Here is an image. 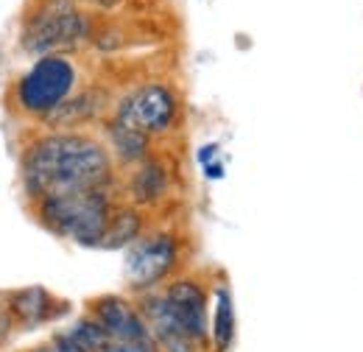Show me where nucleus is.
Listing matches in <instances>:
<instances>
[{"mask_svg": "<svg viewBox=\"0 0 363 352\" xmlns=\"http://www.w3.org/2000/svg\"><path fill=\"white\" fill-rule=\"evenodd\" d=\"M106 145L112 151V157H118L123 165H137L148 157V148H151V137L143 132H137L132 126H123L118 121H109L106 123Z\"/></svg>", "mask_w": 363, "mask_h": 352, "instance_id": "f8f14e48", "label": "nucleus"}, {"mask_svg": "<svg viewBox=\"0 0 363 352\" xmlns=\"http://www.w3.org/2000/svg\"><path fill=\"white\" fill-rule=\"evenodd\" d=\"M6 308L11 313L17 330H37L56 321L59 316L67 313V302L50 294L43 285H28L20 291L6 294Z\"/></svg>", "mask_w": 363, "mask_h": 352, "instance_id": "1a4fd4ad", "label": "nucleus"}, {"mask_svg": "<svg viewBox=\"0 0 363 352\" xmlns=\"http://www.w3.org/2000/svg\"><path fill=\"white\" fill-rule=\"evenodd\" d=\"M179 238L174 232L157 229L140 235L126 252V285L132 294H148L171 282L179 268Z\"/></svg>", "mask_w": 363, "mask_h": 352, "instance_id": "39448f33", "label": "nucleus"}, {"mask_svg": "<svg viewBox=\"0 0 363 352\" xmlns=\"http://www.w3.org/2000/svg\"><path fill=\"white\" fill-rule=\"evenodd\" d=\"M204 176L207 179H224V163H210V165H204Z\"/></svg>", "mask_w": 363, "mask_h": 352, "instance_id": "a211bd4d", "label": "nucleus"}, {"mask_svg": "<svg viewBox=\"0 0 363 352\" xmlns=\"http://www.w3.org/2000/svg\"><path fill=\"white\" fill-rule=\"evenodd\" d=\"M177 115H179V98L174 89L168 84H143L118 104L112 121L132 126L148 137H157L174 129Z\"/></svg>", "mask_w": 363, "mask_h": 352, "instance_id": "423d86ee", "label": "nucleus"}, {"mask_svg": "<svg viewBox=\"0 0 363 352\" xmlns=\"http://www.w3.org/2000/svg\"><path fill=\"white\" fill-rule=\"evenodd\" d=\"M98 3H104V6H112V3H118V0H98Z\"/></svg>", "mask_w": 363, "mask_h": 352, "instance_id": "aec40b11", "label": "nucleus"}, {"mask_svg": "<svg viewBox=\"0 0 363 352\" xmlns=\"http://www.w3.org/2000/svg\"><path fill=\"white\" fill-rule=\"evenodd\" d=\"M115 210L118 204L112 199V187L59 193V196H48L31 204L34 219L48 232L67 238L73 243H82V246H101Z\"/></svg>", "mask_w": 363, "mask_h": 352, "instance_id": "f03ea898", "label": "nucleus"}, {"mask_svg": "<svg viewBox=\"0 0 363 352\" xmlns=\"http://www.w3.org/2000/svg\"><path fill=\"white\" fill-rule=\"evenodd\" d=\"M168 193V171L160 160L145 157L143 163H137V171L129 179V196L135 202V207L145 204H157L160 199H165Z\"/></svg>", "mask_w": 363, "mask_h": 352, "instance_id": "9b49d317", "label": "nucleus"}, {"mask_svg": "<svg viewBox=\"0 0 363 352\" xmlns=\"http://www.w3.org/2000/svg\"><path fill=\"white\" fill-rule=\"evenodd\" d=\"M216 154H218V143H210V145H201V148H199V157H196V160H199L201 165H210Z\"/></svg>", "mask_w": 363, "mask_h": 352, "instance_id": "f3484780", "label": "nucleus"}, {"mask_svg": "<svg viewBox=\"0 0 363 352\" xmlns=\"http://www.w3.org/2000/svg\"><path fill=\"white\" fill-rule=\"evenodd\" d=\"M171 316L177 319L182 330L201 347L210 350V291L199 277H174L160 288Z\"/></svg>", "mask_w": 363, "mask_h": 352, "instance_id": "0eeeda50", "label": "nucleus"}, {"mask_svg": "<svg viewBox=\"0 0 363 352\" xmlns=\"http://www.w3.org/2000/svg\"><path fill=\"white\" fill-rule=\"evenodd\" d=\"M26 352H87L84 347H79L67 333H56L53 339H48L43 344H37V347H31V350Z\"/></svg>", "mask_w": 363, "mask_h": 352, "instance_id": "2eb2a0df", "label": "nucleus"}, {"mask_svg": "<svg viewBox=\"0 0 363 352\" xmlns=\"http://www.w3.org/2000/svg\"><path fill=\"white\" fill-rule=\"evenodd\" d=\"M90 37V17L76 6V0H43L23 20L20 45L26 53L50 56L70 50Z\"/></svg>", "mask_w": 363, "mask_h": 352, "instance_id": "20e7f679", "label": "nucleus"}, {"mask_svg": "<svg viewBox=\"0 0 363 352\" xmlns=\"http://www.w3.org/2000/svg\"><path fill=\"white\" fill-rule=\"evenodd\" d=\"M0 308H6V294H0Z\"/></svg>", "mask_w": 363, "mask_h": 352, "instance_id": "6ab92c4d", "label": "nucleus"}, {"mask_svg": "<svg viewBox=\"0 0 363 352\" xmlns=\"http://www.w3.org/2000/svg\"><path fill=\"white\" fill-rule=\"evenodd\" d=\"M20 179L34 204L59 193L112 187L115 163L109 145L92 134L50 132L31 140V145L23 151Z\"/></svg>", "mask_w": 363, "mask_h": 352, "instance_id": "f257e3e1", "label": "nucleus"}, {"mask_svg": "<svg viewBox=\"0 0 363 352\" xmlns=\"http://www.w3.org/2000/svg\"><path fill=\"white\" fill-rule=\"evenodd\" d=\"M98 112H101V95L95 89H87V92H76L73 98H67L56 112L48 115L45 123L53 129H76L92 121Z\"/></svg>", "mask_w": 363, "mask_h": 352, "instance_id": "ddd939ff", "label": "nucleus"}, {"mask_svg": "<svg viewBox=\"0 0 363 352\" xmlns=\"http://www.w3.org/2000/svg\"><path fill=\"white\" fill-rule=\"evenodd\" d=\"M140 235H143V216H140V210H137V207H129V204H118L115 216H112L106 232H104L101 249L132 246Z\"/></svg>", "mask_w": 363, "mask_h": 352, "instance_id": "4468645a", "label": "nucleus"}, {"mask_svg": "<svg viewBox=\"0 0 363 352\" xmlns=\"http://www.w3.org/2000/svg\"><path fill=\"white\" fill-rule=\"evenodd\" d=\"M87 316L106 333L109 341L123 344H154L148 321L137 308V299L121 294H104L87 302Z\"/></svg>", "mask_w": 363, "mask_h": 352, "instance_id": "6e6552de", "label": "nucleus"}, {"mask_svg": "<svg viewBox=\"0 0 363 352\" xmlns=\"http://www.w3.org/2000/svg\"><path fill=\"white\" fill-rule=\"evenodd\" d=\"M79 67L65 53L40 56L14 84H11V109L26 118L45 121L67 98L76 95Z\"/></svg>", "mask_w": 363, "mask_h": 352, "instance_id": "7ed1b4c3", "label": "nucleus"}, {"mask_svg": "<svg viewBox=\"0 0 363 352\" xmlns=\"http://www.w3.org/2000/svg\"><path fill=\"white\" fill-rule=\"evenodd\" d=\"M101 352H160L154 344H123V341H106Z\"/></svg>", "mask_w": 363, "mask_h": 352, "instance_id": "dca6fc26", "label": "nucleus"}, {"mask_svg": "<svg viewBox=\"0 0 363 352\" xmlns=\"http://www.w3.org/2000/svg\"><path fill=\"white\" fill-rule=\"evenodd\" d=\"M235 333H238V319H235L232 288L227 282H216V288H213V313H210V350L232 352Z\"/></svg>", "mask_w": 363, "mask_h": 352, "instance_id": "9d476101", "label": "nucleus"}]
</instances>
